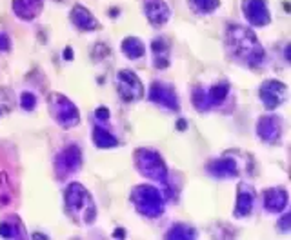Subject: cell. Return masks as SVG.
Listing matches in <instances>:
<instances>
[{
    "label": "cell",
    "instance_id": "obj_19",
    "mask_svg": "<svg viewBox=\"0 0 291 240\" xmlns=\"http://www.w3.org/2000/svg\"><path fill=\"white\" fill-rule=\"evenodd\" d=\"M24 228L20 224L18 218H8V220H2L0 222V235L6 236V238H22L24 236Z\"/></svg>",
    "mask_w": 291,
    "mask_h": 240
},
{
    "label": "cell",
    "instance_id": "obj_9",
    "mask_svg": "<svg viewBox=\"0 0 291 240\" xmlns=\"http://www.w3.org/2000/svg\"><path fill=\"white\" fill-rule=\"evenodd\" d=\"M80 164H82V153H80V149L76 146H68V148L62 149L56 155L55 166H56V173L60 176H66L69 173L76 171L80 168Z\"/></svg>",
    "mask_w": 291,
    "mask_h": 240
},
{
    "label": "cell",
    "instance_id": "obj_20",
    "mask_svg": "<svg viewBox=\"0 0 291 240\" xmlns=\"http://www.w3.org/2000/svg\"><path fill=\"white\" fill-rule=\"evenodd\" d=\"M122 53L128 55V58H140L146 53V48L137 36H128L122 42Z\"/></svg>",
    "mask_w": 291,
    "mask_h": 240
},
{
    "label": "cell",
    "instance_id": "obj_11",
    "mask_svg": "<svg viewBox=\"0 0 291 240\" xmlns=\"http://www.w3.org/2000/svg\"><path fill=\"white\" fill-rule=\"evenodd\" d=\"M257 133H259V138L271 144L275 140H279L280 133H282V122H280L279 116L275 115H266L259 120L257 124Z\"/></svg>",
    "mask_w": 291,
    "mask_h": 240
},
{
    "label": "cell",
    "instance_id": "obj_10",
    "mask_svg": "<svg viewBox=\"0 0 291 240\" xmlns=\"http://www.w3.org/2000/svg\"><path fill=\"white\" fill-rule=\"evenodd\" d=\"M149 100L155 102V104L164 106V108L173 109V111H179L180 108L175 89L168 84H160V82H155V84L149 88Z\"/></svg>",
    "mask_w": 291,
    "mask_h": 240
},
{
    "label": "cell",
    "instance_id": "obj_18",
    "mask_svg": "<svg viewBox=\"0 0 291 240\" xmlns=\"http://www.w3.org/2000/svg\"><path fill=\"white\" fill-rule=\"evenodd\" d=\"M153 55H155V68H166L169 64V44L164 38H155L151 44Z\"/></svg>",
    "mask_w": 291,
    "mask_h": 240
},
{
    "label": "cell",
    "instance_id": "obj_6",
    "mask_svg": "<svg viewBox=\"0 0 291 240\" xmlns=\"http://www.w3.org/2000/svg\"><path fill=\"white\" fill-rule=\"evenodd\" d=\"M115 84H117V91H119L120 98L124 102H135V100H140L144 96V86L133 71H128V69L119 71L117 73Z\"/></svg>",
    "mask_w": 291,
    "mask_h": 240
},
{
    "label": "cell",
    "instance_id": "obj_28",
    "mask_svg": "<svg viewBox=\"0 0 291 240\" xmlns=\"http://www.w3.org/2000/svg\"><path fill=\"white\" fill-rule=\"evenodd\" d=\"M289 222H291V215H284L282 218H280L279 226H280V229H282L284 233L289 231Z\"/></svg>",
    "mask_w": 291,
    "mask_h": 240
},
{
    "label": "cell",
    "instance_id": "obj_27",
    "mask_svg": "<svg viewBox=\"0 0 291 240\" xmlns=\"http://www.w3.org/2000/svg\"><path fill=\"white\" fill-rule=\"evenodd\" d=\"M11 49V40L6 33H0V53H6Z\"/></svg>",
    "mask_w": 291,
    "mask_h": 240
},
{
    "label": "cell",
    "instance_id": "obj_26",
    "mask_svg": "<svg viewBox=\"0 0 291 240\" xmlns=\"http://www.w3.org/2000/svg\"><path fill=\"white\" fill-rule=\"evenodd\" d=\"M20 106H22L24 111H33V109L36 108V96L29 91L22 93V96H20Z\"/></svg>",
    "mask_w": 291,
    "mask_h": 240
},
{
    "label": "cell",
    "instance_id": "obj_25",
    "mask_svg": "<svg viewBox=\"0 0 291 240\" xmlns=\"http://www.w3.org/2000/svg\"><path fill=\"white\" fill-rule=\"evenodd\" d=\"M193 106H195L197 111L200 113L207 111V109L211 108V106H209V100H207V93L204 91L202 88H195V91H193Z\"/></svg>",
    "mask_w": 291,
    "mask_h": 240
},
{
    "label": "cell",
    "instance_id": "obj_23",
    "mask_svg": "<svg viewBox=\"0 0 291 240\" xmlns=\"http://www.w3.org/2000/svg\"><path fill=\"white\" fill-rule=\"evenodd\" d=\"M166 236H168V238H186L188 240V238H195L197 233H195V229L188 224H175L171 229H169Z\"/></svg>",
    "mask_w": 291,
    "mask_h": 240
},
{
    "label": "cell",
    "instance_id": "obj_5",
    "mask_svg": "<svg viewBox=\"0 0 291 240\" xmlns=\"http://www.w3.org/2000/svg\"><path fill=\"white\" fill-rule=\"evenodd\" d=\"M135 164L140 175L148 176L157 182H166L168 178V169L160 155L153 149H139L135 153Z\"/></svg>",
    "mask_w": 291,
    "mask_h": 240
},
{
    "label": "cell",
    "instance_id": "obj_2",
    "mask_svg": "<svg viewBox=\"0 0 291 240\" xmlns=\"http://www.w3.org/2000/svg\"><path fill=\"white\" fill-rule=\"evenodd\" d=\"M66 209L82 224H93L96 218V208L89 191L80 184H69L66 189Z\"/></svg>",
    "mask_w": 291,
    "mask_h": 240
},
{
    "label": "cell",
    "instance_id": "obj_7",
    "mask_svg": "<svg viewBox=\"0 0 291 240\" xmlns=\"http://www.w3.org/2000/svg\"><path fill=\"white\" fill-rule=\"evenodd\" d=\"M259 95H260V100H262V104L266 106L267 109H275L286 100L287 89L279 80H266V82L260 86Z\"/></svg>",
    "mask_w": 291,
    "mask_h": 240
},
{
    "label": "cell",
    "instance_id": "obj_1",
    "mask_svg": "<svg viewBox=\"0 0 291 240\" xmlns=\"http://www.w3.org/2000/svg\"><path fill=\"white\" fill-rule=\"evenodd\" d=\"M226 44L229 53L235 55V58L251 68L259 66L266 56V51L259 44L255 33L242 26H229L226 33Z\"/></svg>",
    "mask_w": 291,
    "mask_h": 240
},
{
    "label": "cell",
    "instance_id": "obj_29",
    "mask_svg": "<svg viewBox=\"0 0 291 240\" xmlns=\"http://www.w3.org/2000/svg\"><path fill=\"white\" fill-rule=\"evenodd\" d=\"M96 118L102 120V122L109 120V111H108V108H99V109H96Z\"/></svg>",
    "mask_w": 291,
    "mask_h": 240
},
{
    "label": "cell",
    "instance_id": "obj_8",
    "mask_svg": "<svg viewBox=\"0 0 291 240\" xmlns=\"http://www.w3.org/2000/svg\"><path fill=\"white\" fill-rule=\"evenodd\" d=\"M242 11L246 15L247 22L251 26H267L269 24V9H267L266 0H244L242 2Z\"/></svg>",
    "mask_w": 291,
    "mask_h": 240
},
{
    "label": "cell",
    "instance_id": "obj_31",
    "mask_svg": "<svg viewBox=\"0 0 291 240\" xmlns=\"http://www.w3.org/2000/svg\"><path fill=\"white\" fill-rule=\"evenodd\" d=\"M113 236H124V229H119V233L115 231V235H113Z\"/></svg>",
    "mask_w": 291,
    "mask_h": 240
},
{
    "label": "cell",
    "instance_id": "obj_21",
    "mask_svg": "<svg viewBox=\"0 0 291 240\" xmlns=\"http://www.w3.org/2000/svg\"><path fill=\"white\" fill-rule=\"evenodd\" d=\"M93 142L99 148H115V146H119V140L108 129L100 128V126H95V129H93Z\"/></svg>",
    "mask_w": 291,
    "mask_h": 240
},
{
    "label": "cell",
    "instance_id": "obj_12",
    "mask_svg": "<svg viewBox=\"0 0 291 240\" xmlns=\"http://www.w3.org/2000/svg\"><path fill=\"white\" fill-rule=\"evenodd\" d=\"M144 11H146V16L153 26H164L171 15L168 4L164 0H146Z\"/></svg>",
    "mask_w": 291,
    "mask_h": 240
},
{
    "label": "cell",
    "instance_id": "obj_15",
    "mask_svg": "<svg viewBox=\"0 0 291 240\" xmlns=\"http://www.w3.org/2000/svg\"><path fill=\"white\" fill-rule=\"evenodd\" d=\"M71 22L82 31H95L99 28V20L91 15L89 9H86L84 6H75L71 11Z\"/></svg>",
    "mask_w": 291,
    "mask_h": 240
},
{
    "label": "cell",
    "instance_id": "obj_13",
    "mask_svg": "<svg viewBox=\"0 0 291 240\" xmlns=\"http://www.w3.org/2000/svg\"><path fill=\"white\" fill-rule=\"evenodd\" d=\"M287 191L282 188H271L264 191V208L269 213H280L287 206Z\"/></svg>",
    "mask_w": 291,
    "mask_h": 240
},
{
    "label": "cell",
    "instance_id": "obj_16",
    "mask_svg": "<svg viewBox=\"0 0 291 240\" xmlns=\"http://www.w3.org/2000/svg\"><path fill=\"white\" fill-rule=\"evenodd\" d=\"M253 202H255V195L246 184L239 186V195H237V206H235V216L244 218L251 213L253 209Z\"/></svg>",
    "mask_w": 291,
    "mask_h": 240
},
{
    "label": "cell",
    "instance_id": "obj_14",
    "mask_svg": "<svg viewBox=\"0 0 291 240\" xmlns=\"http://www.w3.org/2000/svg\"><path fill=\"white\" fill-rule=\"evenodd\" d=\"M44 8V0H13V11L18 18L33 20Z\"/></svg>",
    "mask_w": 291,
    "mask_h": 240
},
{
    "label": "cell",
    "instance_id": "obj_17",
    "mask_svg": "<svg viewBox=\"0 0 291 240\" xmlns=\"http://www.w3.org/2000/svg\"><path fill=\"white\" fill-rule=\"evenodd\" d=\"M209 173L219 178H231V176L239 175V169L233 158H219L209 164Z\"/></svg>",
    "mask_w": 291,
    "mask_h": 240
},
{
    "label": "cell",
    "instance_id": "obj_22",
    "mask_svg": "<svg viewBox=\"0 0 291 240\" xmlns=\"http://www.w3.org/2000/svg\"><path fill=\"white\" fill-rule=\"evenodd\" d=\"M206 93H207V100H209V106H219L229 95V84H217Z\"/></svg>",
    "mask_w": 291,
    "mask_h": 240
},
{
    "label": "cell",
    "instance_id": "obj_30",
    "mask_svg": "<svg viewBox=\"0 0 291 240\" xmlns=\"http://www.w3.org/2000/svg\"><path fill=\"white\" fill-rule=\"evenodd\" d=\"M66 58H68V60H71V49H66Z\"/></svg>",
    "mask_w": 291,
    "mask_h": 240
},
{
    "label": "cell",
    "instance_id": "obj_24",
    "mask_svg": "<svg viewBox=\"0 0 291 240\" xmlns=\"http://www.w3.org/2000/svg\"><path fill=\"white\" fill-rule=\"evenodd\" d=\"M189 4L197 13H211L219 8L220 0H189Z\"/></svg>",
    "mask_w": 291,
    "mask_h": 240
},
{
    "label": "cell",
    "instance_id": "obj_3",
    "mask_svg": "<svg viewBox=\"0 0 291 240\" xmlns=\"http://www.w3.org/2000/svg\"><path fill=\"white\" fill-rule=\"evenodd\" d=\"M131 202L137 211L148 218H157L164 213L162 193L153 186H137L131 191Z\"/></svg>",
    "mask_w": 291,
    "mask_h": 240
},
{
    "label": "cell",
    "instance_id": "obj_4",
    "mask_svg": "<svg viewBox=\"0 0 291 240\" xmlns=\"http://www.w3.org/2000/svg\"><path fill=\"white\" fill-rule=\"evenodd\" d=\"M48 108L56 124L62 126L64 129L75 128L80 122V115L76 106L69 98H66L64 95H60V93H51L48 96Z\"/></svg>",
    "mask_w": 291,
    "mask_h": 240
}]
</instances>
